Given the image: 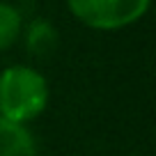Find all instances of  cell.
<instances>
[{
  "instance_id": "3",
  "label": "cell",
  "mask_w": 156,
  "mask_h": 156,
  "mask_svg": "<svg viewBox=\"0 0 156 156\" xmlns=\"http://www.w3.org/2000/svg\"><path fill=\"white\" fill-rule=\"evenodd\" d=\"M37 140L23 124L0 117V156H37Z\"/></svg>"
},
{
  "instance_id": "2",
  "label": "cell",
  "mask_w": 156,
  "mask_h": 156,
  "mask_svg": "<svg viewBox=\"0 0 156 156\" xmlns=\"http://www.w3.org/2000/svg\"><path fill=\"white\" fill-rule=\"evenodd\" d=\"M80 23L94 30H122L147 14L151 0H64Z\"/></svg>"
},
{
  "instance_id": "4",
  "label": "cell",
  "mask_w": 156,
  "mask_h": 156,
  "mask_svg": "<svg viewBox=\"0 0 156 156\" xmlns=\"http://www.w3.org/2000/svg\"><path fill=\"white\" fill-rule=\"evenodd\" d=\"M23 41L25 48L34 55V58H48L55 48H58V28L51 23L48 19H41V16H34L28 25L23 28Z\"/></svg>"
},
{
  "instance_id": "5",
  "label": "cell",
  "mask_w": 156,
  "mask_h": 156,
  "mask_svg": "<svg viewBox=\"0 0 156 156\" xmlns=\"http://www.w3.org/2000/svg\"><path fill=\"white\" fill-rule=\"evenodd\" d=\"M23 32V12L12 2L0 0V53L7 51Z\"/></svg>"
},
{
  "instance_id": "1",
  "label": "cell",
  "mask_w": 156,
  "mask_h": 156,
  "mask_svg": "<svg viewBox=\"0 0 156 156\" xmlns=\"http://www.w3.org/2000/svg\"><path fill=\"white\" fill-rule=\"evenodd\" d=\"M51 99L48 80L28 64H12L0 71V117L28 124L46 110Z\"/></svg>"
}]
</instances>
